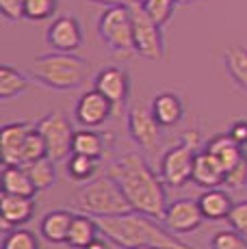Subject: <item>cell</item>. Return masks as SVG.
Returning <instances> with one entry per match:
<instances>
[{"label":"cell","mask_w":247,"mask_h":249,"mask_svg":"<svg viewBox=\"0 0 247 249\" xmlns=\"http://www.w3.org/2000/svg\"><path fill=\"white\" fill-rule=\"evenodd\" d=\"M108 174L122 186L132 210L163 219L165 208L169 204L165 182L160 176H156V171L150 167V162L145 160L143 154L126 152V154L117 156L108 165Z\"/></svg>","instance_id":"obj_1"},{"label":"cell","mask_w":247,"mask_h":249,"mask_svg":"<svg viewBox=\"0 0 247 249\" xmlns=\"http://www.w3.org/2000/svg\"><path fill=\"white\" fill-rule=\"evenodd\" d=\"M100 232L122 249L159 247V249H193L189 243L174 236L167 226H160L156 217L139 210H128L111 217H96Z\"/></svg>","instance_id":"obj_2"},{"label":"cell","mask_w":247,"mask_h":249,"mask_svg":"<svg viewBox=\"0 0 247 249\" xmlns=\"http://www.w3.org/2000/svg\"><path fill=\"white\" fill-rule=\"evenodd\" d=\"M28 74L39 85L56 91L80 89L91 76V65L74 52H48L37 56L28 68Z\"/></svg>","instance_id":"obj_3"},{"label":"cell","mask_w":247,"mask_h":249,"mask_svg":"<svg viewBox=\"0 0 247 249\" xmlns=\"http://www.w3.org/2000/svg\"><path fill=\"white\" fill-rule=\"evenodd\" d=\"M72 208L91 217H111L132 210L128 197L124 195L122 186L111 174L89 180L83 189L76 191Z\"/></svg>","instance_id":"obj_4"},{"label":"cell","mask_w":247,"mask_h":249,"mask_svg":"<svg viewBox=\"0 0 247 249\" xmlns=\"http://www.w3.org/2000/svg\"><path fill=\"white\" fill-rule=\"evenodd\" d=\"M98 35L108 50L124 56V59H130L137 54L132 16L130 7H126V4L104 7V11L98 18Z\"/></svg>","instance_id":"obj_5"},{"label":"cell","mask_w":247,"mask_h":249,"mask_svg":"<svg viewBox=\"0 0 247 249\" xmlns=\"http://www.w3.org/2000/svg\"><path fill=\"white\" fill-rule=\"evenodd\" d=\"M199 137L197 130H187L180 139V143H176L174 147H169L160 159V178L165 184L180 189V186L189 184L193 176V165H195V156L199 152Z\"/></svg>","instance_id":"obj_6"},{"label":"cell","mask_w":247,"mask_h":249,"mask_svg":"<svg viewBox=\"0 0 247 249\" xmlns=\"http://www.w3.org/2000/svg\"><path fill=\"white\" fill-rule=\"evenodd\" d=\"M132 28H135V48L137 54L148 61H160L165 56V41L160 33V24H156L148 16L141 2L130 4Z\"/></svg>","instance_id":"obj_7"},{"label":"cell","mask_w":247,"mask_h":249,"mask_svg":"<svg viewBox=\"0 0 247 249\" xmlns=\"http://www.w3.org/2000/svg\"><path fill=\"white\" fill-rule=\"evenodd\" d=\"M37 130L41 132L46 145H48V156L52 160H63L72 154V141H74V128L63 111H50L37 122Z\"/></svg>","instance_id":"obj_8"},{"label":"cell","mask_w":247,"mask_h":249,"mask_svg":"<svg viewBox=\"0 0 247 249\" xmlns=\"http://www.w3.org/2000/svg\"><path fill=\"white\" fill-rule=\"evenodd\" d=\"M163 221L174 234H191V232H195L206 219H204L197 199L180 197V199H174V202L167 204Z\"/></svg>","instance_id":"obj_9"},{"label":"cell","mask_w":247,"mask_h":249,"mask_svg":"<svg viewBox=\"0 0 247 249\" xmlns=\"http://www.w3.org/2000/svg\"><path fill=\"white\" fill-rule=\"evenodd\" d=\"M160 124L156 122L152 108L145 107H132L128 111V132H130L132 141L145 152L156 150L160 143Z\"/></svg>","instance_id":"obj_10"},{"label":"cell","mask_w":247,"mask_h":249,"mask_svg":"<svg viewBox=\"0 0 247 249\" xmlns=\"http://www.w3.org/2000/svg\"><path fill=\"white\" fill-rule=\"evenodd\" d=\"M74 115H76V122L83 128H98L108 117L115 115V107H113V102L104 93H100L98 89H91L78 98Z\"/></svg>","instance_id":"obj_11"},{"label":"cell","mask_w":247,"mask_h":249,"mask_svg":"<svg viewBox=\"0 0 247 249\" xmlns=\"http://www.w3.org/2000/svg\"><path fill=\"white\" fill-rule=\"evenodd\" d=\"M85 41L83 26L76 16H59L46 31V44L59 52H76Z\"/></svg>","instance_id":"obj_12"},{"label":"cell","mask_w":247,"mask_h":249,"mask_svg":"<svg viewBox=\"0 0 247 249\" xmlns=\"http://www.w3.org/2000/svg\"><path fill=\"white\" fill-rule=\"evenodd\" d=\"M93 89H98L100 93H104L115 107V115L122 111V107L128 102L130 95V76L124 68L111 65L98 71L96 80H93Z\"/></svg>","instance_id":"obj_13"},{"label":"cell","mask_w":247,"mask_h":249,"mask_svg":"<svg viewBox=\"0 0 247 249\" xmlns=\"http://www.w3.org/2000/svg\"><path fill=\"white\" fill-rule=\"evenodd\" d=\"M37 126V122H13L0 130V154L4 165H22V150H24L26 135Z\"/></svg>","instance_id":"obj_14"},{"label":"cell","mask_w":247,"mask_h":249,"mask_svg":"<svg viewBox=\"0 0 247 249\" xmlns=\"http://www.w3.org/2000/svg\"><path fill=\"white\" fill-rule=\"evenodd\" d=\"M37 210L35 197H24V195H11L2 193L0 197V213H2V230L9 232L13 228L26 226L33 219Z\"/></svg>","instance_id":"obj_15"},{"label":"cell","mask_w":247,"mask_h":249,"mask_svg":"<svg viewBox=\"0 0 247 249\" xmlns=\"http://www.w3.org/2000/svg\"><path fill=\"white\" fill-rule=\"evenodd\" d=\"M115 143V135L113 132H98L93 128H80L74 132L72 141V154H85L91 159H104Z\"/></svg>","instance_id":"obj_16"},{"label":"cell","mask_w":247,"mask_h":249,"mask_svg":"<svg viewBox=\"0 0 247 249\" xmlns=\"http://www.w3.org/2000/svg\"><path fill=\"white\" fill-rule=\"evenodd\" d=\"M191 182L195 186H202V189L223 186V182H226V169H223V165L208 150H199L195 156V165H193Z\"/></svg>","instance_id":"obj_17"},{"label":"cell","mask_w":247,"mask_h":249,"mask_svg":"<svg viewBox=\"0 0 247 249\" xmlns=\"http://www.w3.org/2000/svg\"><path fill=\"white\" fill-rule=\"evenodd\" d=\"M197 204L202 208V214L206 221H228L232 208H234L230 193L223 186L204 189V193L197 197Z\"/></svg>","instance_id":"obj_18"},{"label":"cell","mask_w":247,"mask_h":249,"mask_svg":"<svg viewBox=\"0 0 247 249\" xmlns=\"http://www.w3.org/2000/svg\"><path fill=\"white\" fill-rule=\"evenodd\" d=\"M152 113H154L156 122L163 128H172L178 126L180 119L184 117V102L178 93L174 91H163L152 100Z\"/></svg>","instance_id":"obj_19"},{"label":"cell","mask_w":247,"mask_h":249,"mask_svg":"<svg viewBox=\"0 0 247 249\" xmlns=\"http://www.w3.org/2000/svg\"><path fill=\"white\" fill-rule=\"evenodd\" d=\"M72 219H74V213L68 208L50 210V213H46L44 219H41L39 234L48 243H52V245H61V243L68 241V232H70V226H72Z\"/></svg>","instance_id":"obj_20"},{"label":"cell","mask_w":247,"mask_h":249,"mask_svg":"<svg viewBox=\"0 0 247 249\" xmlns=\"http://www.w3.org/2000/svg\"><path fill=\"white\" fill-rule=\"evenodd\" d=\"M100 234L102 232H100L96 217L78 213V214H74V219H72V226H70L65 245H68L70 249H85L91 241H96Z\"/></svg>","instance_id":"obj_21"},{"label":"cell","mask_w":247,"mask_h":249,"mask_svg":"<svg viewBox=\"0 0 247 249\" xmlns=\"http://www.w3.org/2000/svg\"><path fill=\"white\" fill-rule=\"evenodd\" d=\"M2 193L35 197L37 186L28 176L24 165H4L2 167Z\"/></svg>","instance_id":"obj_22"},{"label":"cell","mask_w":247,"mask_h":249,"mask_svg":"<svg viewBox=\"0 0 247 249\" xmlns=\"http://www.w3.org/2000/svg\"><path fill=\"white\" fill-rule=\"evenodd\" d=\"M206 150L221 162L226 171L230 169V167L245 154V150L234 141V139L230 137V132H228V135H217V137H212L211 141L206 143Z\"/></svg>","instance_id":"obj_23"},{"label":"cell","mask_w":247,"mask_h":249,"mask_svg":"<svg viewBox=\"0 0 247 249\" xmlns=\"http://www.w3.org/2000/svg\"><path fill=\"white\" fill-rule=\"evenodd\" d=\"M31 80L26 78V74L18 71L11 65H2L0 68V100H13L18 95H22L28 89Z\"/></svg>","instance_id":"obj_24"},{"label":"cell","mask_w":247,"mask_h":249,"mask_svg":"<svg viewBox=\"0 0 247 249\" xmlns=\"http://www.w3.org/2000/svg\"><path fill=\"white\" fill-rule=\"evenodd\" d=\"M223 59H226L228 74H230V78L236 83V87L247 91V50L232 46L226 50Z\"/></svg>","instance_id":"obj_25"},{"label":"cell","mask_w":247,"mask_h":249,"mask_svg":"<svg viewBox=\"0 0 247 249\" xmlns=\"http://www.w3.org/2000/svg\"><path fill=\"white\" fill-rule=\"evenodd\" d=\"M65 171L74 182H89L93 180V176L98 171V159H91V156L85 154H70Z\"/></svg>","instance_id":"obj_26"},{"label":"cell","mask_w":247,"mask_h":249,"mask_svg":"<svg viewBox=\"0 0 247 249\" xmlns=\"http://www.w3.org/2000/svg\"><path fill=\"white\" fill-rule=\"evenodd\" d=\"M26 167V171H28V176L33 178V182H35V186H37V191H46L48 186L54 182L56 178V171H54V160L50 159V156H44V159H37V160H33V162H28Z\"/></svg>","instance_id":"obj_27"},{"label":"cell","mask_w":247,"mask_h":249,"mask_svg":"<svg viewBox=\"0 0 247 249\" xmlns=\"http://www.w3.org/2000/svg\"><path fill=\"white\" fill-rule=\"evenodd\" d=\"M2 249H41L39 238L24 228H13L4 232L2 238Z\"/></svg>","instance_id":"obj_28"},{"label":"cell","mask_w":247,"mask_h":249,"mask_svg":"<svg viewBox=\"0 0 247 249\" xmlns=\"http://www.w3.org/2000/svg\"><path fill=\"white\" fill-rule=\"evenodd\" d=\"M44 156H48V145H46L44 137H41V132L37 130V126H35L26 135L24 150H22V165H28V162L44 159Z\"/></svg>","instance_id":"obj_29"},{"label":"cell","mask_w":247,"mask_h":249,"mask_svg":"<svg viewBox=\"0 0 247 249\" xmlns=\"http://www.w3.org/2000/svg\"><path fill=\"white\" fill-rule=\"evenodd\" d=\"M143 9L148 11V16L154 20L156 24L165 26L174 16V9L178 4V0H141Z\"/></svg>","instance_id":"obj_30"},{"label":"cell","mask_w":247,"mask_h":249,"mask_svg":"<svg viewBox=\"0 0 247 249\" xmlns=\"http://www.w3.org/2000/svg\"><path fill=\"white\" fill-rule=\"evenodd\" d=\"M211 249H247V236L236 232L234 228L219 230L211 238Z\"/></svg>","instance_id":"obj_31"},{"label":"cell","mask_w":247,"mask_h":249,"mask_svg":"<svg viewBox=\"0 0 247 249\" xmlns=\"http://www.w3.org/2000/svg\"><path fill=\"white\" fill-rule=\"evenodd\" d=\"M56 4H59V0H26L24 18L33 22L48 20L56 13Z\"/></svg>","instance_id":"obj_32"},{"label":"cell","mask_w":247,"mask_h":249,"mask_svg":"<svg viewBox=\"0 0 247 249\" xmlns=\"http://www.w3.org/2000/svg\"><path fill=\"white\" fill-rule=\"evenodd\" d=\"M245 184H247V154H243L226 171V182H223V186H228V189H241Z\"/></svg>","instance_id":"obj_33"},{"label":"cell","mask_w":247,"mask_h":249,"mask_svg":"<svg viewBox=\"0 0 247 249\" xmlns=\"http://www.w3.org/2000/svg\"><path fill=\"white\" fill-rule=\"evenodd\" d=\"M228 223H230V228H234L236 232H241L243 236H247V199L234 204L230 217H228Z\"/></svg>","instance_id":"obj_34"},{"label":"cell","mask_w":247,"mask_h":249,"mask_svg":"<svg viewBox=\"0 0 247 249\" xmlns=\"http://www.w3.org/2000/svg\"><path fill=\"white\" fill-rule=\"evenodd\" d=\"M24 4L26 0H0V13L9 22H20L24 18Z\"/></svg>","instance_id":"obj_35"},{"label":"cell","mask_w":247,"mask_h":249,"mask_svg":"<svg viewBox=\"0 0 247 249\" xmlns=\"http://www.w3.org/2000/svg\"><path fill=\"white\" fill-rule=\"evenodd\" d=\"M228 132H230V137L234 139L241 147H247V119H239V122H234Z\"/></svg>","instance_id":"obj_36"},{"label":"cell","mask_w":247,"mask_h":249,"mask_svg":"<svg viewBox=\"0 0 247 249\" xmlns=\"http://www.w3.org/2000/svg\"><path fill=\"white\" fill-rule=\"evenodd\" d=\"M91 2L104 4V7H115V4H126V7H130V4L141 2V0H91Z\"/></svg>","instance_id":"obj_37"},{"label":"cell","mask_w":247,"mask_h":249,"mask_svg":"<svg viewBox=\"0 0 247 249\" xmlns=\"http://www.w3.org/2000/svg\"><path fill=\"white\" fill-rule=\"evenodd\" d=\"M85 249H108V245H106V241H102V238L98 236L96 241H91Z\"/></svg>","instance_id":"obj_38"},{"label":"cell","mask_w":247,"mask_h":249,"mask_svg":"<svg viewBox=\"0 0 247 249\" xmlns=\"http://www.w3.org/2000/svg\"><path fill=\"white\" fill-rule=\"evenodd\" d=\"M187 2H193V0H178V4H187Z\"/></svg>","instance_id":"obj_39"},{"label":"cell","mask_w":247,"mask_h":249,"mask_svg":"<svg viewBox=\"0 0 247 249\" xmlns=\"http://www.w3.org/2000/svg\"><path fill=\"white\" fill-rule=\"evenodd\" d=\"M135 249H159V247H135Z\"/></svg>","instance_id":"obj_40"}]
</instances>
